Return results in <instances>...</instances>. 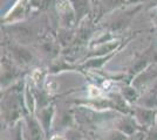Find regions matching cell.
I'll return each mask as SVG.
<instances>
[{"mask_svg":"<svg viewBox=\"0 0 157 140\" xmlns=\"http://www.w3.org/2000/svg\"><path fill=\"white\" fill-rule=\"evenodd\" d=\"M101 95V91H100V89H98L96 87H89V96L92 97V98H98V96Z\"/></svg>","mask_w":157,"mask_h":140,"instance_id":"6da1fadb","label":"cell"},{"mask_svg":"<svg viewBox=\"0 0 157 140\" xmlns=\"http://www.w3.org/2000/svg\"><path fill=\"white\" fill-rule=\"evenodd\" d=\"M47 88H48V92L49 93L55 92V90H56V83L51 82V83H48V84H47Z\"/></svg>","mask_w":157,"mask_h":140,"instance_id":"7a4b0ae2","label":"cell"},{"mask_svg":"<svg viewBox=\"0 0 157 140\" xmlns=\"http://www.w3.org/2000/svg\"><path fill=\"white\" fill-rule=\"evenodd\" d=\"M40 75H41V71H40V70H36V71H34V74H33V80L36 82V81L39 80Z\"/></svg>","mask_w":157,"mask_h":140,"instance_id":"3957f363","label":"cell"}]
</instances>
